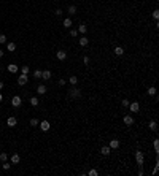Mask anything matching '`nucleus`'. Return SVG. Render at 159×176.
Returning <instances> with one entry per match:
<instances>
[{"label": "nucleus", "mask_w": 159, "mask_h": 176, "mask_svg": "<svg viewBox=\"0 0 159 176\" xmlns=\"http://www.w3.org/2000/svg\"><path fill=\"white\" fill-rule=\"evenodd\" d=\"M68 97L75 98V100H76V98H81V91H80V89H76L75 86H73L72 89H68Z\"/></svg>", "instance_id": "obj_1"}, {"label": "nucleus", "mask_w": 159, "mask_h": 176, "mask_svg": "<svg viewBox=\"0 0 159 176\" xmlns=\"http://www.w3.org/2000/svg\"><path fill=\"white\" fill-rule=\"evenodd\" d=\"M135 160H137V165L139 167H143V162H145V157H143V152L137 149L135 151Z\"/></svg>", "instance_id": "obj_2"}, {"label": "nucleus", "mask_w": 159, "mask_h": 176, "mask_svg": "<svg viewBox=\"0 0 159 176\" xmlns=\"http://www.w3.org/2000/svg\"><path fill=\"white\" fill-rule=\"evenodd\" d=\"M127 108H131V113H139V111H140V105H139V102H131Z\"/></svg>", "instance_id": "obj_3"}, {"label": "nucleus", "mask_w": 159, "mask_h": 176, "mask_svg": "<svg viewBox=\"0 0 159 176\" xmlns=\"http://www.w3.org/2000/svg\"><path fill=\"white\" fill-rule=\"evenodd\" d=\"M27 81H29L27 75H22V73H21V75L18 76V84L19 86H25V84H27Z\"/></svg>", "instance_id": "obj_4"}, {"label": "nucleus", "mask_w": 159, "mask_h": 176, "mask_svg": "<svg viewBox=\"0 0 159 176\" xmlns=\"http://www.w3.org/2000/svg\"><path fill=\"white\" fill-rule=\"evenodd\" d=\"M21 103H22V100H21V97L19 95H14L11 98V105L14 106V108H18V106H21Z\"/></svg>", "instance_id": "obj_5"}, {"label": "nucleus", "mask_w": 159, "mask_h": 176, "mask_svg": "<svg viewBox=\"0 0 159 176\" xmlns=\"http://www.w3.org/2000/svg\"><path fill=\"white\" fill-rule=\"evenodd\" d=\"M16 124H18V119H16L14 116H10V117L6 119V125L8 127H16Z\"/></svg>", "instance_id": "obj_6"}, {"label": "nucleus", "mask_w": 159, "mask_h": 176, "mask_svg": "<svg viewBox=\"0 0 159 176\" xmlns=\"http://www.w3.org/2000/svg\"><path fill=\"white\" fill-rule=\"evenodd\" d=\"M38 125H40V128H41L43 132H48L49 128H51V124H49L48 121H41L40 124H38Z\"/></svg>", "instance_id": "obj_7"}, {"label": "nucleus", "mask_w": 159, "mask_h": 176, "mask_svg": "<svg viewBox=\"0 0 159 176\" xmlns=\"http://www.w3.org/2000/svg\"><path fill=\"white\" fill-rule=\"evenodd\" d=\"M123 121H124V124H126V125H132V124H134V117H132L131 114H124Z\"/></svg>", "instance_id": "obj_8"}, {"label": "nucleus", "mask_w": 159, "mask_h": 176, "mask_svg": "<svg viewBox=\"0 0 159 176\" xmlns=\"http://www.w3.org/2000/svg\"><path fill=\"white\" fill-rule=\"evenodd\" d=\"M6 70L10 71V73H18V71H19V67L16 65V63H8Z\"/></svg>", "instance_id": "obj_9"}, {"label": "nucleus", "mask_w": 159, "mask_h": 176, "mask_svg": "<svg viewBox=\"0 0 159 176\" xmlns=\"http://www.w3.org/2000/svg\"><path fill=\"white\" fill-rule=\"evenodd\" d=\"M56 57H57L59 60H65V59H67V53H65V51H62V49H59L57 53H56Z\"/></svg>", "instance_id": "obj_10"}, {"label": "nucleus", "mask_w": 159, "mask_h": 176, "mask_svg": "<svg viewBox=\"0 0 159 176\" xmlns=\"http://www.w3.org/2000/svg\"><path fill=\"white\" fill-rule=\"evenodd\" d=\"M100 154H102V156H110V154H111L110 146H102V148H100Z\"/></svg>", "instance_id": "obj_11"}, {"label": "nucleus", "mask_w": 159, "mask_h": 176, "mask_svg": "<svg viewBox=\"0 0 159 176\" xmlns=\"http://www.w3.org/2000/svg\"><path fill=\"white\" fill-rule=\"evenodd\" d=\"M37 94H40V95H43V94H46V86H45V84H40V86H37Z\"/></svg>", "instance_id": "obj_12"}, {"label": "nucleus", "mask_w": 159, "mask_h": 176, "mask_svg": "<svg viewBox=\"0 0 159 176\" xmlns=\"http://www.w3.org/2000/svg\"><path fill=\"white\" fill-rule=\"evenodd\" d=\"M6 51H10V53L16 51V45H14L13 41H6Z\"/></svg>", "instance_id": "obj_13"}, {"label": "nucleus", "mask_w": 159, "mask_h": 176, "mask_svg": "<svg viewBox=\"0 0 159 176\" xmlns=\"http://www.w3.org/2000/svg\"><path fill=\"white\" fill-rule=\"evenodd\" d=\"M41 79H45V81L51 79V71H49V70H45V71H41Z\"/></svg>", "instance_id": "obj_14"}, {"label": "nucleus", "mask_w": 159, "mask_h": 176, "mask_svg": "<svg viewBox=\"0 0 159 176\" xmlns=\"http://www.w3.org/2000/svg\"><path fill=\"white\" fill-rule=\"evenodd\" d=\"M72 25H73V22H72L70 18H65V19H64V27H65V29H72Z\"/></svg>", "instance_id": "obj_15"}, {"label": "nucleus", "mask_w": 159, "mask_h": 176, "mask_svg": "<svg viewBox=\"0 0 159 176\" xmlns=\"http://www.w3.org/2000/svg\"><path fill=\"white\" fill-rule=\"evenodd\" d=\"M119 148V140H111L110 141V149H118Z\"/></svg>", "instance_id": "obj_16"}, {"label": "nucleus", "mask_w": 159, "mask_h": 176, "mask_svg": "<svg viewBox=\"0 0 159 176\" xmlns=\"http://www.w3.org/2000/svg\"><path fill=\"white\" fill-rule=\"evenodd\" d=\"M10 160H11V164H19V160H21V157H19V154H13V156H11V159H10Z\"/></svg>", "instance_id": "obj_17"}, {"label": "nucleus", "mask_w": 159, "mask_h": 176, "mask_svg": "<svg viewBox=\"0 0 159 176\" xmlns=\"http://www.w3.org/2000/svg\"><path fill=\"white\" fill-rule=\"evenodd\" d=\"M76 30H78V33H86L88 32V27H86V24H80Z\"/></svg>", "instance_id": "obj_18"}, {"label": "nucleus", "mask_w": 159, "mask_h": 176, "mask_svg": "<svg viewBox=\"0 0 159 176\" xmlns=\"http://www.w3.org/2000/svg\"><path fill=\"white\" fill-rule=\"evenodd\" d=\"M113 53L116 54V56H123V54H124V48H121V46H116V48L113 49Z\"/></svg>", "instance_id": "obj_19"}, {"label": "nucleus", "mask_w": 159, "mask_h": 176, "mask_svg": "<svg viewBox=\"0 0 159 176\" xmlns=\"http://www.w3.org/2000/svg\"><path fill=\"white\" fill-rule=\"evenodd\" d=\"M68 83L72 86H76L78 84V78H76V76H68Z\"/></svg>", "instance_id": "obj_20"}, {"label": "nucleus", "mask_w": 159, "mask_h": 176, "mask_svg": "<svg viewBox=\"0 0 159 176\" xmlns=\"http://www.w3.org/2000/svg\"><path fill=\"white\" fill-rule=\"evenodd\" d=\"M148 127H150V130L156 132V130H158V122H156V121H151V122H150V125H148Z\"/></svg>", "instance_id": "obj_21"}, {"label": "nucleus", "mask_w": 159, "mask_h": 176, "mask_svg": "<svg viewBox=\"0 0 159 176\" xmlns=\"http://www.w3.org/2000/svg\"><path fill=\"white\" fill-rule=\"evenodd\" d=\"M29 102H30L32 106H38V103H40V100H38L37 97H30V100H29Z\"/></svg>", "instance_id": "obj_22"}, {"label": "nucleus", "mask_w": 159, "mask_h": 176, "mask_svg": "<svg viewBox=\"0 0 159 176\" xmlns=\"http://www.w3.org/2000/svg\"><path fill=\"white\" fill-rule=\"evenodd\" d=\"M88 43H89V40L86 37H81L80 38V46H88Z\"/></svg>", "instance_id": "obj_23"}, {"label": "nucleus", "mask_w": 159, "mask_h": 176, "mask_svg": "<svg viewBox=\"0 0 159 176\" xmlns=\"http://www.w3.org/2000/svg\"><path fill=\"white\" fill-rule=\"evenodd\" d=\"M147 94H148V95H156V87H154V86H151V87H148Z\"/></svg>", "instance_id": "obj_24"}, {"label": "nucleus", "mask_w": 159, "mask_h": 176, "mask_svg": "<svg viewBox=\"0 0 159 176\" xmlns=\"http://www.w3.org/2000/svg\"><path fill=\"white\" fill-rule=\"evenodd\" d=\"M38 124H40V121H38L37 117H32V119H30V125H32V127H37Z\"/></svg>", "instance_id": "obj_25"}, {"label": "nucleus", "mask_w": 159, "mask_h": 176, "mask_svg": "<svg viewBox=\"0 0 159 176\" xmlns=\"http://www.w3.org/2000/svg\"><path fill=\"white\" fill-rule=\"evenodd\" d=\"M6 160H8V154L2 152V154H0V162H6Z\"/></svg>", "instance_id": "obj_26"}, {"label": "nucleus", "mask_w": 159, "mask_h": 176, "mask_svg": "<svg viewBox=\"0 0 159 176\" xmlns=\"http://www.w3.org/2000/svg\"><path fill=\"white\" fill-rule=\"evenodd\" d=\"M75 13H76V6L70 5V6H68V14H75Z\"/></svg>", "instance_id": "obj_27"}, {"label": "nucleus", "mask_w": 159, "mask_h": 176, "mask_svg": "<svg viewBox=\"0 0 159 176\" xmlns=\"http://www.w3.org/2000/svg\"><path fill=\"white\" fill-rule=\"evenodd\" d=\"M21 73H22V75H27V73H29V67L22 65V67H21Z\"/></svg>", "instance_id": "obj_28"}, {"label": "nucleus", "mask_w": 159, "mask_h": 176, "mask_svg": "<svg viewBox=\"0 0 159 176\" xmlns=\"http://www.w3.org/2000/svg\"><path fill=\"white\" fill-rule=\"evenodd\" d=\"M129 103H131V102H129L127 98H124V100L121 102V106H123V108H127V106H129Z\"/></svg>", "instance_id": "obj_29"}, {"label": "nucleus", "mask_w": 159, "mask_h": 176, "mask_svg": "<svg viewBox=\"0 0 159 176\" xmlns=\"http://www.w3.org/2000/svg\"><path fill=\"white\" fill-rule=\"evenodd\" d=\"M70 37H78V30H76V29H70Z\"/></svg>", "instance_id": "obj_30"}, {"label": "nucleus", "mask_w": 159, "mask_h": 176, "mask_svg": "<svg viewBox=\"0 0 159 176\" xmlns=\"http://www.w3.org/2000/svg\"><path fill=\"white\" fill-rule=\"evenodd\" d=\"M33 76H35V79L41 78V70H35V71H33Z\"/></svg>", "instance_id": "obj_31"}, {"label": "nucleus", "mask_w": 159, "mask_h": 176, "mask_svg": "<svg viewBox=\"0 0 159 176\" xmlns=\"http://www.w3.org/2000/svg\"><path fill=\"white\" fill-rule=\"evenodd\" d=\"M89 62H91V59H89L88 56H84V57H83V63H84V65H89Z\"/></svg>", "instance_id": "obj_32"}, {"label": "nucleus", "mask_w": 159, "mask_h": 176, "mask_svg": "<svg viewBox=\"0 0 159 176\" xmlns=\"http://www.w3.org/2000/svg\"><path fill=\"white\" fill-rule=\"evenodd\" d=\"M57 84H59V86H65V84H67V79H64V78H61V79L57 81Z\"/></svg>", "instance_id": "obj_33"}, {"label": "nucleus", "mask_w": 159, "mask_h": 176, "mask_svg": "<svg viewBox=\"0 0 159 176\" xmlns=\"http://www.w3.org/2000/svg\"><path fill=\"white\" fill-rule=\"evenodd\" d=\"M10 167H11V165H10V164H8V162H3V165H2V168H3V170H10Z\"/></svg>", "instance_id": "obj_34"}, {"label": "nucleus", "mask_w": 159, "mask_h": 176, "mask_svg": "<svg viewBox=\"0 0 159 176\" xmlns=\"http://www.w3.org/2000/svg\"><path fill=\"white\" fill-rule=\"evenodd\" d=\"M153 18L154 19H159V10H154L153 11Z\"/></svg>", "instance_id": "obj_35"}, {"label": "nucleus", "mask_w": 159, "mask_h": 176, "mask_svg": "<svg viewBox=\"0 0 159 176\" xmlns=\"http://www.w3.org/2000/svg\"><path fill=\"white\" fill-rule=\"evenodd\" d=\"M154 151H156V152L159 151V141L158 140H154Z\"/></svg>", "instance_id": "obj_36"}, {"label": "nucleus", "mask_w": 159, "mask_h": 176, "mask_svg": "<svg viewBox=\"0 0 159 176\" xmlns=\"http://www.w3.org/2000/svg\"><path fill=\"white\" fill-rule=\"evenodd\" d=\"M0 43H2V45H3V43H6V37L3 35V33L0 35Z\"/></svg>", "instance_id": "obj_37"}, {"label": "nucleus", "mask_w": 159, "mask_h": 176, "mask_svg": "<svg viewBox=\"0 0 159 176\" xmlns=\"http://www.w3.org/2000/svg\"><path fill=\"white\" fill-rule=\"evenodd\" d=\"M54 14H56V16H61V14H62V10H61V8H57V10L54 11Z\"/></svg>", "instance_id": "obj_38"}, {"label": "nucleus", "mask_w": 159, "mask_h": 176, "mask_svg": "<svg viewBox=\"0 0 159 176\" xmlns=\"http://www.w3.org/2000/svg\"><path fill=\"white\" fill-rule=\"evenodd\" d=\"M88 175H89V176H97V171H96V170H91Z\"/></svg>", "instance_id": "obj_39"}, {"label": "nucleus", "mask_w": 159, "mask_h": 176, "mask_svg": "<svg viewBox=\"0 0 159 176\" xmlns=\"http://www.w3.org/2000/svg\"><path fill=\"white\" fill-rule=\"evenodd\" d=\"M3 54H5V53H3V51H2V49H0V59H2V57H3Z\"/></svg>", "instance_id": "obj_40"}, {"label": "nucleus", "mask_w": 159, "mask_h": 176, "mask_svg": "<svg viewBox=\"0 0 159 176\" xmlns=\"http://www.w3.org/2000/svg\"><path fill=\"white\" fill-rule=\"evenodd\" d=\"M0 89H3V81H0Z\"/></svg>", "instance_id": "obj_41"}, {"label": "nucleus", "mask_w": 159, "mask_h": 176, "mask_svg": "<svg viewBox=\"0 0 159 176\" xmlns=\"http://www.w3.org/2000/svg\"><path fill=\"white\" fill-rule=\"evenodd\" d=\"M3 100V95H2V94H0V102H2Z\"/></svg>", "instance_id": "obj_42"}]
</instances>
